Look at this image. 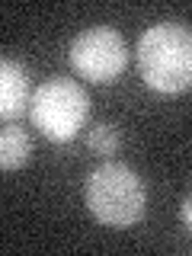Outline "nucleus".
Returning a JSON list of instances; mask_svg holds the SVG:
<instances>
[{"label": "nucleus", "instance_id": "nucleus-1", "mask_svg": "<svg viewBox=\"0 0 192 256\" xmlns=\"http://www.w3.org/2000/svg\"><path fill=\"white\" fill-rule=\"evenodd\" d=\"M141 77L150 90L176 96L192 90V26L157 22L138 38Z\"/></svg>", "mask_w": 192, "mask_h": 256}, {"label": "nucleus", "instance_id": "nucleus-2", "mask_svg": "<svg viewBox=\"0 0 192 256\" xmlns=\"http://www.w3.org/2000/svg\"><path fill=\"white\" fill-rule=\"evenodd\" d=\"M84 202L100 224L132 228V224H138L144 218L148 189H144V180L128 164L106 160V164H100L96 170L86 173Z\"/></svg>", "mask_w": 192, "mask_h": 256}, {"label": "nucleus", "instance_id": "nucleus-3", "mask_svg": "<svg viewBox=\"0 0 192 256\" xmlns=\"http://www.w3.org/2000/svg\"><path fill=\"white\" fill-rule=\"evenodd\" d=\"M29 118L48 141H74L90 118V96L77 80L52 77L38 84L29 106Z\"/></svg>", "mask_w": 192, "mask_h": 256}, {"label": "nucleus", "instance_id": "nucleus-4", "mask_svg": "<svg viewBox=\"0 0 192 256\" xmlns=\"http://www.w3.org/2000/svg\"><path fill=\"white\" fill-rule=\"evenodd\" d=\"M68 58H70V68L84 80H90V84H112V80L122 77V70L128 64V45L118 29L90 26L80 36H74V42L68 48Z\"/></svg>", "mask_w": 192, "mask_h": 256}, {"label": "nucleus", "instance_id": "nucleus-5", "mask_svg": "<svg viewBox=\"0 0 192 256\" xmlns=\"http://www.w3.org/2000/svg\"><path fill=\"white\" fill-rule=\"evenodd\" d=\"M32 96H36V90L29 84V70L20 61L4 58L0 61V116L6 122L22 116L32 106Z\"/></svg>", "mask_w": 192, "mask_h": 256}, {"label": "nucleus", "instance_id": "nucleus-6", "mask_svg": "<svg viewBox=\"0 0 192 256\" xmlns=\"http://www.w3.org/2000/svg\"><path fill=\"white\" fill-rule=\"evenodd\" d=\"M32 157V138L26 128L20 125H4V132H0V166H4L6 173L20 170V166H26Z\"/></svg>", "mask_w": 192, "mask_h": 256}, {"label": "nucleus", "instance_id": "nucleus-7", "mask_svg": "<svg viewBox=\"0 0 192 256\" xmlns=\"http://www.w3.org/2000/svg\"><path fill=\"white\" fill-rule=\"evenodd\" d=\"M86 144H90L93 154L112 157V154H118V148H122V134H118V128L112 125V122H96L90 128V138H86Z\"/></svg>", "mask_w": 192, "mask_h": 256}, {"label": "nucleus", "instance_id": "nucleus-8", "mask_svg": "<svg viewBox=\"0 0 192 256\" xmlns=\"http://www.w3.org/2000/svg\"><path fill=\"white\" fill-rule=\"evenodd\" d=\"M180 218H182V224H186V230L192 234V192H186V196H182V205H180Z\"/></svg>", "mask_w": 192, "mask_h": 256}]
</instances>
